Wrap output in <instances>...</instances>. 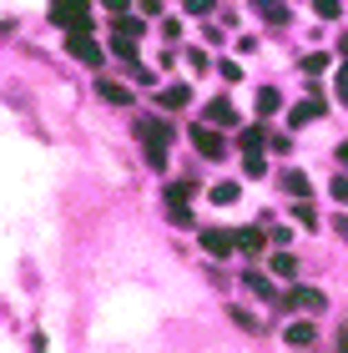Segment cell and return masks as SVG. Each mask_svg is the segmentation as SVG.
Segmentation results:
<instances>
[{"label":"cell","mask_w":348,"mask_h":353,"mask_svg":"<svg viewBox=\"0 0 348 353\" xmlns=\"http://www.w3.org/2000/svg\"><path fill=\"white\" fill-rule=\"evenodd\" d=\"M51 21L61 30H91V0H51Z\"/></svg>","instance_id":"obj_1"},{"label":"cell","mask_w":348,"mask_h":353,"mask_svg":"<svg viewBox=\"0 0 348 353\" xmlns=\"http://www.w3.org/2000/svg\"><path fill=\"white\" fill-rule=\"evenodd\" d=\"M187 137H192V147L207 157V162H223V157H227V141H223V132H217L212 121H207V126H192Z\"/></svg>","instance_id":"obj_2"},{"label":"cell","mask_w":348,"mask_h":353,"mask_svg":"<svg viewBox=\"0 0 348 353\" xmlns=\"http://www.w3.org/2000/svg\"><path fill=\"white\" fill-rule=\"evenodd\" d=\"M278 308H298V313H323V308H328V298L318 293V288H293V293H283V298H278Z\"/></svg>","instance_id":"obj_3"},{"label":"cell","mask_w":348,"mask_h":353,"mask_svg":"<svg viewBox=\"0 0 348 353\" xmlns=\"http://www.w3.org/2000/svg\"><path fill=\"white\" fill-rule=\"evenodd\" d=\"M66 51L81 61V66H101V46L91 41V30H66Z\"/></svg>","instance_id":"obj_4"},{"label":"cell","mask_w":348,"mask_h":353,"mask_svg":"<svg viewBox=\"0 0 348 353\" xmlns=\"http://www.w3.org/2000/svg\"><path fill=\"white\" fill-rule=\"evenodd\" d=\"M202 248H207L212 258H227V252H237V232H223V228H202Z\"/></svg>","instance_id":"obj_5"},{"label":"cell","mask_w":348,"mask_h":353,"mask_svg":"<svg viewBox=\"0 0 348 353\" xmlns=\"http://www.w3.org/2000/svg\"><path fill=\"white\" fill-rule=\"evenodd\" d=\"M283 343H288V348H313V343H318V333H313L308 318H298V323L283 328Z\"/></svg>","instance_id":"obj_6"},{"label":"cell","mask_w":348,"mask_h":353,"mask_svg":"<svg viewBox=\"0 0 348 353\" xmlns=\"http://www.w3.org/2000/svg\"><path fill=\"white\" fill-rule=\"evenodd\" d=\"M323 111H328V101H323V96H308V101H298V106L288 111V121H293V126H308V121H318Z\"/></svg>","instance_id":"obj_7"},{"label":"cell","mask_w":348,"mask_h":353,"mask_svg":"<svg viewBox=\"0 0 348 353\" xmlns=\"http://www.w3.org/2000/svg\"><path fill=\"white\" fill-rule=\"evenodd\" d=\"M136 137H141V141H172V126H167L162 117H141V121H136Z\"/></svg>","instance_id":"obj_8"},{"label":"cell","mask_w":348,"mask_h":353,"mask_svg":"<svg viewBox=\"0 0 348 353\" xmlns=\"http://www.w3.org/2000/svg\"><path fill=\"white\" fill-rule=\"evenodd\" d=\"M252 10H258L267 26H288V6H283V0H252Z\"/></svg>","instance_id":"obj_9"},{"label":"cell","mask_w":348,"mask_h":353,"mask_svg":"<svg viewBox=\"0 0 348 353\" xmlns=\"http://www.w3.org/2000/svg\"><path fill=\"white\" fill-rule=\"evenodd\" d=\"M263 141H273V132H267V126H243V132H237V147H243V152H258Z\"/></svg>","instance_id":"obj_10"},{"label":"cell","mask_w":348,"mask_h":353,"mask_svg":"<svg viewBox=\"0 0 348 353\" xmlns=\"http://www.w3.org/2000/svg\"><path fill=\"white\" fill-rule=\"evenodd\" d=\"M278 182H283V192H288V197H308V192H313V182H308V172H283Z\"/></svg>","instance_id":"obj_11"},{"label":"cell","mask_w":348,"mask_h":353,"mask_svg":"<svg viewBox=\"0 0 348 353\" xmlns=\"http://www.w3.org/2000/svg\"><path fill=\"white\" fill-rule=\"evenodd\" d=\"M247 293H258L263 303H278V288H273V278H263V272H247Z\"/></svg>","instance_id":"obj_12"},{"label":"cell","mask_w":348,"mask_h":353,"mask_svg":"<svg viewBox=\"0 0 348 353\" xmlns=\"http://www.w3.org/2000/svg\"><path fill=\"white\" fill-rule=\"evenodd\" d=\"M237 248H243L247 258H258V252L267 248V237H263V228H243V232H237Z\"/></svg>","instance_id":"obj_13"},{"label":"cell","mask_w":348,"mask_h":353,"mask_svg":"<svg viewBox=\"0 0 348 353\" xmlns=\"http://www.w3.org/2000/svg\"><path fill=\"white\" fill-rule=\"evenodd\" d=\"M207 121H212V126H232V121H237V111H232V101H223V96H217V101L207 106Z\"/></svg>","instance_id":"obj_14"},{"label":"cell","mask_w":348,"mask_h":353,"mask_svg":"<svg viewBox=\"0 0 348 353\" xmlns=\"http://www.w3.org/2000/svg\"><path fill=\"white\" fill-rule=\"evenodd\" d=\"M267 268H273V278H298V258H293V252H278V258H267Z\"/></svg>","instance_id":"obj_15"},{"label":"cell","mask_w":348,"mask_h":353,"mask_svg":"<svg viewBox=\"0 0 348 353\" xmlns=\"http://www.w3.org/2000/svg\"><path fill=\"white\" fill-rule=\"evenodd\" d=\"M112 56L126 61V66H136V41L132 36H112Z\"/></svg>","instance_id":"obj_16"},{"label":"cell","mask_w":348,"mask_h":353,"mask_svg":"<svg viewBox=\"0 0 348 353\" xmlns=\"http://www.w3.org/2000/svg\"><path fill=\"white\" fill-rule=\"evenodd\" d=\"M187 101H192V91H187L182 81H177V86H167V91H162V106H167V111H182Z\"/></svg>","instance_id":"obj_17"},{"label":"cell","mask_w":348,"mask_h":353,"mask_svg":"<svg viewBox=\"0 0 348 353\" xmlns=\"http://www.w3.org/2000/svg\"><path fill=\"white\" fill-rule=\"evenodd\" d=\"M96 91H101V101H112V106H126V101H132V91L116 86V81H96Z\"/></svg>","instance_id":"obj_18"},{"label":"cell","mask_w":348,"mask_h":353,"mask_svg":"<svg viewBox=\"0 0 348 353\" xmlns=\"http://www.w3.org/2000/svg\"><path fill=\"white\" fill-rule=\"evenodd\" d=\"M278 106H283V96H278V86H263V91H258V117H273Z\"/></svg>","instance_id":"obj_19"},{"label":"cell","mask_w":348,"mask_h":353,"mask_svg":"<svg viewBox=\"0 0 348 353\" xmlns=\"http://www.w3.org/2000/svg\"><path fill=\"white\" fill-rule=\"evenodd\" d=\"M192 192H197V176H182V182H172V187H167V202H187Z\"/></svg>","instance_id":"obj_20"},{"label":"cell","mask_w":348,"mask_h":353,"mask_svg":"<svg viewBox=\"0 0 348 353\" xmlns=\"http://www.w3.org/2000/svg\"><path fill=\"white\" fill-rule=\"evenodd\" d=\"M167 217L177 222V228H192V222H197V217H192V207H187V202H167Z\"/></svg>","instance_id":"obj_21"},{"label":"cell","mask_w":348,"mask_h":353,"mask_svg":"<svg viewBox=\"0 0 348 353\" xmlns=\"http://www.w3.org/2000/svg\"><path fill=\"white\" fill-rule=\"evenodd\" d=\"M112 26H116V30H112V36H132V41L141 36V21H136V15H116V21H112Z\"/></svg>","instance_id":"obj_22"},{"label":"cell","mask_w":348,"mask_h":353,"mask_svg":"<svg viewBox=\"0 0 348 353\" xmlns=\"http://www.w3.org/2000/svg\"><path fill=\"white\" fill-rule=\"evenodd\" d=\"M293 217H298V228H308V232L318 228V212H313V207H308L303 197H298V207H293Z\"/></svg>","instance_id":"obj_23"},{"label":"cell","mask_w":348,"mask_h":353,"mask_svg":"<svg viewBox=\"0 0 348 353\" xmlns=\"http://www.w3.org/2000/svg\"><path fill=\"white\" fill-rule=\"evenodd\" d=\"M212 202H217V207L237 202V182H217V187H212Z\"/></svg>","instance_id":"obj_24"},{"label":"cell","mask_w":348,"mask_h":353,"mask_svg":"<svg viewBox=\"0 0 348 353\" xmlns=\"http://www.w3.org/2000/svg\"><path fill=\"white\" fill-rule=\"evenodd\" d=\"M147 162H152L156 172L167 167V141H147Z\"/></svg>","instance_id":"obj_25"},{"label":"cell","mask_w":348,"mask_h":353,"mask_svg":"<svg viewBox=\"0 0 348 353\" xmlns=\"http://www.w3.org/2000/svg\"><path fill=\"white\" fill-rule=\"evenodd\" d=\"M303 71H308V76H323V71H328V56H323V51L303 56Z\"/></svg>","instance_id":"obj_26"},{"label":"cell","mask_w":348,"mask_h":353,"mask_svg":"<svg viewBox=\"0 0 348 353\" xmlns=\"http://www.w3.org/2000/svg\"><path fill=\"white\" fill-rule=\"evenodd\" d=\"M182 6H187V15H212L217 0H182Z\"/></svg>","instance_id":"obj_27"},{"label":"cell","mask_w":348,"mask_h":353,"mask_svg":"<svg viewBox=\"0 0 348 353\" xmlns=\"http://www.w3.org/2000/svg\"><path fill=\"white\" fill-rule=\"evenodd\" d=\"M243 172L247 176H263V157L258 152H243Z\"/></svg>","instance_id":"obj_28"},{"label":"cell","mask_w":348,"mask_h":353,"mask_svg":"<svg viewBox=\"0 0 348 353\" xmlns=\"http://www.w3.org/2000/svg\"><path fill=\"white\" fill-rule=\"evenodd\" d=\"M328 192H334V202H348V176H334V182H328Z\"/></svg>","instance_id":"obj_29"},{"label":"cell","mask_w":348,"mask_h":353,"mask_svg":"<svg viewBox=\"0 0 348 353\" xmlns=\"http://www.w3.org/2000/svg\"><path fill=\"white\" fill-rule=\"evenodd\" d=\"M313 10H318V21H328V15H338V0H313Z\"/></svg>","instance_id":"obj_30"},{"label":"cell","mask_w":348,"mask_h":353,"mask_svg":"<svg viewBox=\"0 0 348 353\" xmlns=\"http://www.w3.org/2000/svg\"><path fill=\"white\" fill-rule=\"evenodd\" d=\"M217 71H223V81H243V66H237V61H223Z\"/></svg>","instance_id":"obj_31"},{"label":"cell","mask_w":348,"mask_h":353,"mask_svg":"<svg viewBox=\"0 0 348 353\" xmlns=\"http://www.w3.org/2000/svg\"><path fill=\"white\" fill-rule=\"evenodd\" d=\"M187 66H192V71L202 76V71H207V66H212V61H207V56H202V51H192V56H187Z\"/></svg>","instance_id":"obj_32"},{"label":"cell","mask_w":348,"mask_h":353,"mask_svg":"<svg viewBox=\"0 0 348 353\" xmlns=\"http://www.w3.org/2000/svg\"><path fill=\"white\" fill-rule=\"evenodd\" d=\"M334 91H338V101H348V66L338 71V86H334Z\"/></svg>","instance_id":"obj_33"},{"label":"cell","mask_w":348,"mask_h":353,"mask_svg":"<svg viewBox=\"0 0 348 353\" xmlns=\"http://www.w3.org/2000/svg\"><path fill=\"white\" fill-rule=\"evenodd\" d=\"M101 6L112 10V15H126V0H101Z\"/></svg>","instance_id":"obj_34"},{"label":"cell","mask_w":348,"mask_h":353,"mask_svg":"<svg viewBox=\"0 0 348 353\" xmlns=\"http://www.w3.org/2000/svg\"><path fill=\"white\" fill-rule=\"evenodd\" d=\"M141 10H147V15H162V0H141Z\"/></svg>","instance_id":"obj_35"},{"label":"cell","mask_w":348,"mask_h":353,"mask_svg":"<svg viewBox=\"0 0 348 353\" xmlns=\"http://www.w3.org/2000/svg\"><path fill=\"white\" fill-rule=\"evenodd\" d=\"M338 348H343V353H348V323H343V328H338Z\"/></svg>","instance_id":"obj_36"},{"label":"cell","mask_w":348,"mask_h":353,"mask_svg":"<svg viewBox=\"0 0 348 353\" xmlns=\"http://www.w3.org/2000/svg\"><path fill=\"white\" fill-rule=\"evenodd\" d=\"M338 162H343V167H348V141H343V147H338Z\"/></svg>","instance_id":"obj_37"},{"label":"cell","mask_w":348,"mask_h":353,"mask_svg":"<svg viewBox=\"0 0 348 353\" xmlns=\"http://www.w3.org/2000/svg\"><path fill=\"white\" fill-rule=\"evenodd\" d=\"M338 51H343V56H348V30H343V36H338Z\"/></svg>","instance_id":"obj_38"},{"label":"cell","mask_w":348,"mask_h":353,"mask_svg":"<svg viewBox=\"0 0 348 353\" xmlns=\"http://www.w3.org/2000/svg\"><path fill=\"white\" fill-rule=\"evenodd\" d=\"M338 232H343V243H348V217H338Z\"/></svg>","instance_id":"obj_39"}]
</instances>
